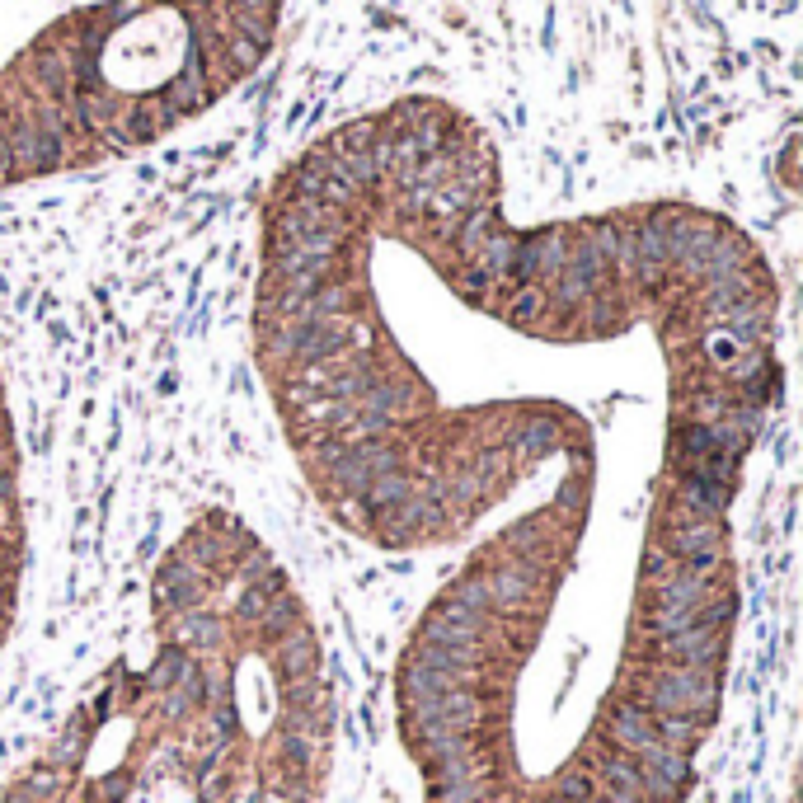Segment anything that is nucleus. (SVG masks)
Instances as JSON below:
<instances>
[{"label": "nucleus", "instance_id": "4", "mask_svg": "<svg viewBox=\"0 0 803 803\" xmlns=\"http://www.w3.org/2000/svg\"><path fill=\"white\" fill-rule=\"evenodd\" d=\"M24 559H29V531H24V484H19V433L0 381V644L10 639L19 616Z\"/></svg>", "mask_w": 803, "mask_h": 803}, {"label": "nucleus", "instance_id": "3", "mask_svg": "<svg viewBox=\"0 0 803 803\" xmlns=\"http://www.w3.org/2000/svg\"><path fill=\"white\" fill-rule=\"evenodd\" d=\"M282 0H0V188L137 155L240 90Z\"/></svg>", "mask_w": 803, "mask_h": 803}, {"label": "nucleus", "instance_id": "1", "mask_svg": "<svg viewBox=\"0 0 803 803\" xmlns=\"http://www.w3.org/2000/svg\"><path fill=\"white\" fill-rule=\"evenodd\" d=\"M254 362L329 522L461 550L395 663L423 803L691 799L785 390L757 240L695 202L517 226L475 118L400 99L268 188Z\"/></svg>", "mask_w": 803, "mask_h": 803}, {"label": "nucleus", "instance_id": "2", "mask_svg": "<svg viewBox=\"0 0 803 803\" xmlns=\"http://www.w3.org/2000/svg\"><path fill=\"white\" fill-rule=\"evenodd\" d=\"M334 695L306 597L254 526L207 508L151 578V649L113 663L0 803H320Z\"/></svg>", "mask_w": 803, "mask_h": 803}]
</instances>
